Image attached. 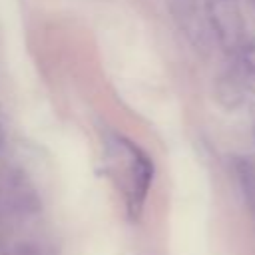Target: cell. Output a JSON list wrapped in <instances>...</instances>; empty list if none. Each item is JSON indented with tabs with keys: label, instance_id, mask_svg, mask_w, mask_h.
Instances as JSON below:
<instances>
[{
	"label": "cell",
	"instance_id": "obj_1",
	"mask_svg": "<svg viewBox=\"0 0 255 255\" xmlns=\"http://www.w3.org/2000/svg\"><path fill=\"white\" fill-rule=\"evenodd\" d=\"M207 20L225 48H231L241 40L243 24L237 0H207Z\"/></svg>",
	"mask_w": 255,
	"mask_h": 255
},
{
	"label": "cell",
	"instance_id": "obj_2",
	"mask_svg": "<svg viewBox=\"0 0 255 255\" xmlns=\"http://www.w3.org/2000/svg\"><path fill=\"white\" fill-rule=\"evenodd\" d=\"M167 4L179 30L189 38L193 46H201L205 38V26L201 18L199 0H167Z\"/></svg>",
	"mask_w": 255,
	"mask_h": 255
},
{
	"label": "cell",
	"instance_id": "obj_3",
	"mask_svg": "<svg viewBox=\"0 0 255 255\" xmlns=\"http://www.w3.org/2000/svg\"><path fill=\"white\" fill-rule=\"evenodd\" d=\"M239 58H241V66L245 70V76L251 82H255V42H245L241 46Z\"/></svg>",
	"mask_w": 255,
	"mask_h": 255
}]
</instances>
